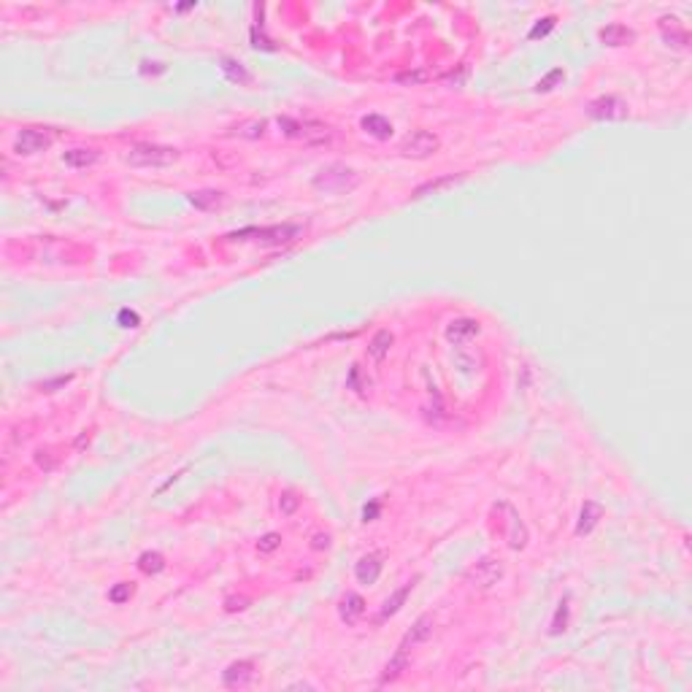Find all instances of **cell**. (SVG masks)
Segmentation results:
<instances>
[{"instance_id":"cell-6","label":"cell","mask_w":692,"mask_h":692,"mask_svg":"<svg viewBox=\"0 0 692 692\" xmlns=\"http://www.w3.org/2000/svg\"><path fill=\"white\" fill-rule=\"evenodd\" d=\"M52 141H54L52 133L41 130V127H25V130H19L17 138H14V151H17V154H25V157L41 154V151H46V149L52 146Z\"/></svg>"},{"instance_id":"cell-8","label":"cell","mask_w":692,"mask_h":692,"mask_svg":"<svg viewBox=\"0 0 692 692\" xmlns=\"http://www.w3.org/2000/svg\"><path fill=\"white\" fill-rule=\"evenodd\" d=\"M501 576H503V565H501V560H495V557L479 560L474 568L468 571V579H471L476 587H481V589H490L492 584H498Z\"/></svg>"},{"instance_id":"cell-11","label":"cell","mask_w":692,"mask_h":692,"mask_svg":"<svg viewBox=\"0 0 692 692\" xmlns=\"http://www.w3.org/2000/svg\"><path fill=\"white\" fill-rule=\"evenodd\" d=\"M384 554L381 552H370V554H365L363 560L357 563V568H355V576H357V582L360 584H376V579L381 576V568H384Z\"/></svg>"},{"instance_id":"cell-35","label":"cell","mask_w":692,"mask_h":692,"mask_svg":"<svg viewBox=\"0 0 692 692\" xmlns=\"http://www.w3.org/2000/svg\"><path fill=\"white\" fill-rule=\"evenodd\" d=\"M360 376H363V370H360V365H355V368H352V373H349V387H352V390H357V392L363 395L365 390H368V384H370V381H368V379L363 381Z\"/></svg>"},{"instance_id":"cell-14","label":"cell","mask_w":692,"mask_h":692,"mask_svg":"<svg viewBox=\"0 0 692 692\" xmlns=\"http://www.w3.org/2000/svg\"><path fill=\"white\" fill-rule=\"evenodd\" d=\"M460 182H465V174H446V176H438L433 182L417 187V189H414V198L419 200V198H428V195H438V192H443V189H449V187H454V184H460Z\"/></svg>"},{"instance_id":"cell-13","label":"cell","mask_w":692,"mask_h":692,"mask_svg":"<svg viewBox=\"0 0 692 692\" xmlns=\"http://www.w3.org/2000/svg\"><path fill=\"white\" fill-rule=\"evenodd\" d=\"M363 614H365V600L357 595V592H346V595L341 598V603H338V617H341V622L357 625Z\"/></svg>"},{"instance_id":"cell-19","label":"cell","mask_w":692,"mask_h":692,"mask_svg":"<svg viewBox=\"0 0 692 692\" xmlns=\"http://www.w3.org/2000/svg\"><path fill=\"white\" fill-rule=\"evenodd\" d=\"M603 516V509L595 503V501H587L582 506V514H579V525H576V536H587L592 533V527L598 525V519Z\"/></svg>"},{"instance_id":"cell-24","label":"cell","mask_w":692,"mask_h":692,"mask_svg":"<svg viewBox=\"0 0 692 692\" xmlns=\"http://www.w3.org/2000/svg\"><path fill=\"white\" fill-rule=\"evenodd\" d=\"M189 203H192L195 209H203V211H209V209H217L219 203H222V192H217V189H203V192H192V195H189Z\"/></svg>"},{"instance_id":"cell-4","label":"cell","mask_w":692,"mask_h":692,"mask_svg":"<svg viewBox=\"0 0 692 692\" xmlns=\"http://www.w3.org/2000/svg\"><path fill=\"white\" fill-rule=\"evenodd\" d=\"M587 114L589 119L595 122H622L630 116V109L627 103L617 98V95H603V98H595L589 106H587Z\"/></svg>"},{"instance_id":"cell-31","label":"cell","mask_w":692,"mask_h":692,"mask_svg":"<svg viewBox=\"0 0 692 692\" xmlns=\"http://www.w3.org/2000/svg\"><path fill=\"white\" fill-rule=\"evenodd\" d=\"M563 78H565V71H563V68H554V71H549L547 76L536 84V90H538V92H549V90H554Z\"/></svg>"},{"instance_id":"cell-29","label":"cell","mask_w":692,"mask_h":692,"mask_svg":"<svg viewBox=\"0 0 692 692\" xmlns=\"http://www.w3.org/2000/svg\"><path fill=\"white\" fill-rule=\"evenodd\" d=\"M279 127L287 138H303V133H306V122H295L290 116H279Z\"/></svg>"},{"instance_id":"cell-33","label":"cell","mask_w":692,"mask_h":692,"mask_svg":"<svg viewBox=\"0 0 692 692\" xmlns=\"http://www.w3.org/2000/svg\"><path fill=\"white\" fill-rule=\"evenodd\" d=\"M73 381V376L68 373V376H57V379H49V381H41L38 387L43 390V392H57V390H63L65 384H71Z\"/></svg>"},{"instance_id":"cell-18","label":"cell","mask_w":692,"mask_h":692,"mask_svg":"<svg viewBox=\"0 0 692 692\" xmlns=\"http://www.w3.org/2000/svg\"><path fill=\"white\" fill-rule=\"evenodd\" d=\"M219 68H222V73H224L227 81H233V84H238V87L252 84V73L247 71L241 63L230 60V57H222V60H219Z\"/></svg>"},{"instance_id":"cell-36","label":"cell","mask_w":692,"mask_h":692,"mask_svg":"<svg viewBox=\"0 0 692 692\" xmlns=\"http://www.w3.org/2000/svg\"><path fill=\"white\" fill-rule=\"evenodd\" d=\"M300 506V498L295 495V492H282V501H279V509H282V514H292V511L297 509Z\"/></svg>"},{"instance_id":"cell-27","label":"cell","mask_w":692,"mask_h":692,"mask_svg":"<svg viewBox=\"0 0 692 692\" xmlns=\"http://www.w3.org/2000/svg\"><path fill=\"white\" fill-rule=\"evenodd\" d=\"M395 81L403 84V87H419V84H425V81H430V73L425 71V68H414V71H401L395 76Z\"/></svg>"},{"instance_id":"cell-10","label":"cell","mask_w":692,"mask_h":692,"mask_svg":"<svg viewBox=\"0 0 692 692\" xmlns=\"http://www.w3.org/2000/svg\"><path fill=\"white\" fill-rule=\"evenodd\" d=\"M660 33H662V41L673 49H687L690 46V33L679 25V17H662L660 19Z\"/></svg>"},{"instance_id":"cell-16","label":"cell","mask_w":692,"mask_h":692,"mask_svg":"<svg viewBox=\"0 0 692 692\" xmlns=\"http://www.w3.org/2000/svg\"><path fill=\"white\" fill-rule=\"evenodd\" d=\"M417 582V579H414ZM414 582H406L401 589H395L387 600H384V606H381V614H379V620H390V617H395L398 611L403 609V603H406V598L411 595V589H414Z\"/></svg>"},{"instance_id":"cell-2","label":"cell","mask_w":692,"mask_h":692,"mask_svg":"<svg viewBox=\"0 0 692 692\" xmlns=\"http://www.w3.org/2000/svg\"><path fill=\"white\" fill-rule=\"evenodd\" d=\"M179 160V149L157 144H136L125 154V162L133 168H165Z\"/></svg>"},{"instance_id":"cell-30","label":"cell","mask_w":692,"mask_h":692,"mask_svg":"<svg viewBox=\"0 0 692 692\" xmlns=\"http://www.w3.org/2000/svg\"><path fill=\"white\" fill-rule=\"evenodd\" d=\"M133 592H136V587L127 582L116 584V587H111L109 589V600L111 603H125V600H130L133 598Z\"/></svg>"},{"instance_id":"cell-40","label":"cell","mask_w":692,"mask_h":692,"mask_svg":"<svg viewBox=\"0 0 692 692\" xmlns=\"http://www.w3.org/2000/svg\"><path fill=\"white\" fill-rule=\"evenodd\" d=\"M36 463H38V468H43V471H52V468H54V460H52V449H38Z\"/></svg>"},{"instance_id":"cell-23","label":"cell","mask_w":692,"mask_h":692,"mask_svg":"<svg viewBox=\"0 0 692 692\" xmlns=\"http://www.w3.org/2000/svg\"><path fill=\"white\" fill-rule=\"evenodd\" d=\"M411 665V660H408V652H403V649H398L395 652V657L384 665V673H381V684H387V682H395V679H401L403 676V671Z\"/></svg>"},{"instance_id":"cell-20","label":"cell","mask_w":692,"mask_h":692,"mask_svg":"<svg viewBox=\"0 0 692 692\" xmlns=\"http://www.w3.org/2000/svg\"><path fill=\"white\" fill-rule=\"evenodd\" d=\"M98 151L95 149H84V146H78V149H68L65 154H63V162L65 165H71V168H90V165H95L98 162Z\"/></svg>"},{"instance_id":"cell-32","label":"cell","mask_w":692,"mask_h":692,"mask_svg":"<svg viewBox=\"0 0 692 692\" xmlns=\"http://www.w3.org/2000/svg\"><path fill=\"white\" fill-rule=\"evenodd\" d=\"M554 22H557V19H554V17H544V19H541V22H538V25H533V30H530V33H527V38H530V41H536V38H544V36H549V33H552V30H554Z\"/></svg>"},{"instance_id":"cell-37","label":"cell","mask_w":692,"mask_h":692,"mask_svg":"<svg viewBox=\"0 0 692 692\" xmlns=\"http://www.w3.org/2000/svg\"><path fill=\"white\" fill-rule=\"evenodd\" d=\"M465 78H468V65H460V71L449 73V76L443 78V84H446V87H463Z\"/></svg>"},{"instance_id":"cell-1","label":"cell","mask_w":692,"mask_h":692,"mask_svg":"<svg viewBox=\"0 0 692 692\" xmlns=\"http://www.w3.org/2000/svg\"><path fill=\"white\" fill-rule=\"evenodd\" d=\"M306 233L303 224H273V227H247V230H238V233H230L227 238L233 241H257V244H265V247H282V244H292L297 241L300 235Z\"/></svg>"},{"instance_id":"cell-34","label":"cell","mask_w":692,"mask_h":692,"mask_svg":"<svg viewBox=\"0 0 692 692\" xmlns=\"http://www.w3.org/2000/svg\"><path fill=\"white\" fill-rule=\"evenodd\" d=\"M116 322L122 325V328H138V322H141V317L136 314V311H130V308H122L119 314H116Z\"/></svg>"},{"instance_id":"cell-17","label":"cell","mask_w":692,"mask_h":692,"mask_svg":"<svg viewBox=\"0 0 692 692\" xmlns=\"http://www.w3.org/2000/svg\"><path fill=\"white\" fill-rule=\"evenodd\" d=\"M360 125H363V130L368 136H373V138H379V141H384V138L392 136V122L384 119L381 114H368V116H363Z\"/></svg>"},{"instance_id":"cell-41","label":"cell","mask_w":692,"mask_h":692,"mask_svg":"<svg viewBox=\"0 0 692 692\" xmlns=\"http://www.w3.org/2000/svg\"><path fill=\"white\" fill-rule=\"evenodd\" d=\"M249 606V598H230L227 600V611H235V609H247Z\"/></svg>"},{"instance_id":"cell-28","label":"cell","mask_w":692,"mask_h":692,"mask_svg":"<svg viewBox=\"0 0 692 692\" xmlns=\"http://www.w3.org/2000/svg\"><path fill=\"white\" fill-rule=\"evenodd\" d=\"M565 625H568V600H560V606H557V611H554V620L549 625V633H552V636H560V633L565 630Z\"/></svg>"},{"instance_id":"cell-5","label":"cell","mask_w":692,"mask_h":692,"mask_svg":"<svg viewBox=\"0 0 692 692\" xmlns=\"http://www.w3.org/2000/svg\"><path fill=\"white\" fill-rule=\"evenodd\" d=\"M438 146H441V141H438L436 133H430V130H414V133H408L401 141V154L403 157H411V160H425V157L436 154Z\"/></svg>"},{"instance_id":"cell-42","label":"cell","mask_w":692,"mask_h":692,"mask_svg":"<svg viewBox=\"0 0 692 692\" xmlns=\"http://www.w3.org/2000/svg\"><path fill=\"white\" fill-rule=\"evenodd\" d=\"M376 514H379V503H370V506H365L363 519L365 522H370V519H376Z\"/></svg>"},{"instance_id":"cell-3","label":"cell","mask_w":692,"mask_h":692,"mask_svg":"<svg viewBox=\"0 0 692 692\" xmlns=\"http://www.w3.org/2000/svg\"><path fill=\"white\" fill-rule=\"evenodd\" d=\"M355 184H357V174H355V171H349V168H344V165H330V168H322V171L317 174V179H314V187H317V189H322V192H333V195L346 192V189H352Z\"/></svg>"},{"instance_id":"cell-9","label":"cell","mask_w":692,"mask_h":692,"mask_svg":"<svg viewBox=\"0 0 692 692\" xmlns=\"http://www.w3.org/2000/svg\"><path fill=\"white\" fill-rule=\"evenodd\" d=\"M433 627H436V622H433V617H430V614L419 617V620L411 625V630H408V633L403 636V641H401V647H398V649L408 652V649H414V647L425 644V641H428V638L433 636Z\"/></svg>"},{"instance_id":"cell-26","label":"cell","mask_w":692,"mask_h":692,"mask_svg":"<svg viewBox=\"0 0 692 692\" xmlns=\"http://www.w3.org/2000/svg\"><path fill=\"white\" fill-rule=\"evenodd\" d=\"M233 136H241V138H262V136H265V119L241 122L238 127H233Z\"/></svg>"},{"instance_id":"cell-39","label":"cell","mask_w":692,"mask_h":692,"mask_svg":"<svg viewBox=\"0 0 692 692\" xmlns=\"http://www.w3.org/2000/svg\"><path fill=\"white\" fill-rule=\"evenodd\" d=\"M252 43H255V49H268V52H273V49H276V46H273V41H268V38L262 36L257 25L252 28Z\"/></svg>"},{"instance_id":"cell-38","label":"cell","mask_w":692,"mask_h":692,"mask_svg":"<svg viewBox=\"0 0 692 692\" xmlns=\"http://www.w3.org/2000/svg\"><path fill=\"white\" fill-rule=\"evenodd\" d=\"M279 544H282V536H279V533H268V536H262V538H260L257 549H260V552H273Z\"/></svg>"},{"instance_id":"cell-12","label":"cell","mask_w":692,"mask_h":692,"mask_svg":"<svg viewBox=\"0 0 692 692\" xmlns=\"http://www.w3.org/2000/svg\"><path fill=\"white\" fill-rule=\"evenodd\" d=\"M479 322L476 319H468V317H463V319H454L449 328H446V338H449V344H457V346H463V344H468L471 338L479 335Z\"/></svg>"},{"instance_id":"cell-21","label":"cell","mask_w":692,"mask_h":692,"mask_svg":"<svg viewBox=\"0 0 692 692\" xmlns=\"http://www.w3.org/2000/svg\"><path fill=\"white\" fill-rule=\"evenodd\" d=\"M503 511L509 514V544H511V549H522L525 544H527V530H525V525L519 522V514L511 509V506L503 503Z\"/></svg>"},{"instance_id":"cell-15","label":"cell","mask_w":692,"mask_h":692,"mask_svg":"<svg viewBox=\"0 0 692 692\" xmlns=\"http://www.w3.org/2000/svg\"><path fill=\"white\" fill-rule=\"evenodd\" d=\"M598 38L606 43V46H625L630 41H636V33L627 28V25H620V22H611L606 28H600Z\"/></svg>"},{"instance_id":"cell-25","label":"cell","mask_w":692,"mask_h":692,"mask_svg":"<svg viewBox=\"0 0 692 692\" xmlns=\"http://www.w3.org/2000/svg\"><path fill=\"white\" fill-rule=\"evenodd\" d=\"M165 568V557L160 552H144L138 557V571L141 574H160Z\"/></svg>"},{"instance_id":"cell-22","label":"cell","mask_w":692,"mask_h":692,"mask_svg":"<svg viewBox=\"0 0 692 692\" xmlns=\"http://www.w3.org/2000/svg\"><path fill=\"white\" fill-rule=\"evenodd\" d=\"M392 341H395V335H392L390 330H379V333L370 338V344H368V355H370L376 363H381V360L387 357V352H390Z\"/></svg>"},{"instance_id":"cell-7","label":"cell","mask_w":692,"mask_h":692,"mask_svg":"<svg viewBox=\"0 0 692 692\" xmlns=\"http://www.w3.org/2000/svg\"><path fill=\"white\" fill-rule=\"evenodd\" d=\"M257 679L255 662L252 660H238V662H230L222 673V684L227 690H244V687H252Z\"/></svg>"}]
</instances>
